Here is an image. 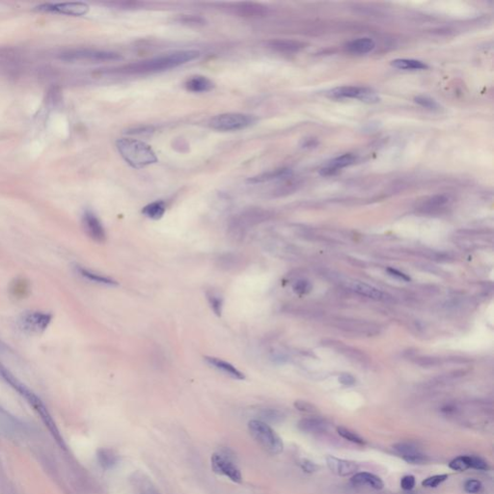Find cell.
<instances>
[{
	"instance_id": "cell-1",
	"label": "cell",
	"mask_w": 494,
	"mask_h": 494,
	"mask_svg": "<svg viewBox=\"0 0 494 494\" xmlns=\"http://www.w3.org/2000/svg\"><path fill=\"white\" fill-rule=\"evenodd\" d=\"M200 52L196 50H182L165 53L162 55L150 58L146 60L133 62L128 65H124L117 69H113V73L122 75H142L162 72L166 69H173L191 61L197 59Z\"/></svg>"
},
{
	"instance_id": "cell-2",
	"label": "cell",
	"mask_w": 494,
	"mask_h": 494,
	"mask_svg": "<svg viewBox=\"0 0 494 494\" xmlns=\"http://www.w3.org/2000/svg\"><path fill=\"white\" fill-rule=\"evenodd\" d=\"M5 382H7L12 388H14L15 390L17 391V393H19L28 402V404L34 408L35 411L39 414V416L42 419L43 424L49 429V431L51 432V434L54 437V439L56 440V442L58 443L61 447H64L65 443L63 440V437L61 436L59 430L55 424L49 409L44 406L43 401L40 399L35 394L34 392L30 390L26 384H23L20 381H18L17 378H16L13 373H8L6 375Z\"/></svg>"
},
{
	"instance_id": "cell-3",
	"label": "cell",
	"mask_w": 494,
	"mask_h": 494,
	"mask_svg": "<svg viewBox=\"0 0 494 494\" xmlns=\"http://www.w3.org/2000/svg\"><path fill=\"white\" fill-rule=\"evenodd\" d=\"M116 147L122 157L134 168H142L157 162V156L153 148L138 139H118Z\"/></svg>"
},
{
	"instance_id": "cell-4",
	"label": "cell",
	"mask_w": 494,
	"mask_h": 494,
	"mask_svg": "<svg viewBox=\"0 0 494 494\" xmlns=\"http://www.w3.org/2000/svg\"><path fill=\"white\" fill-rule=\"evenodd\" d=\"M248 431L252 438L267 453L276 456L283 452L284 444L281 437L268 423L253 419L248 422Z\"/></svg>"
},
{
	"instance_id": "cell-5",
	"label": "cell",
	"mask_w": 494,
	"mask_h": 494,
	"mask_svg": "<svg viewBox=\"0 0 494 494\" xmlns=\"http://www.w3.org/2000/svg\"><path fill=\"white\" fill-rule=\"evenodd\" d=\"M253 115L244 113H223L215 116L209 121V127L218 131H234L244 130L255 124Z\"/></svg>"
},
{
	"instance_id": "cell-6",
	"label": "cell",
	"mask_w": 494,
	"mask_h": 494,
	"mask_svg": "<svg viewBox=\"0 0 494 494\" xmlns=\"http://www.w3.org/2000/svg\"><path fill=\"white\" fill-rule=\"evenodd\" d=\"M210 463L213 471L217 475L227 478L236 484L243 483L242 471L229 452L219 451L213 454Z\"/></svg>"
},
{
	"instance_id": "cell-7",
	"label": "cell",
	"mask_w": 494,
	"mask_h": 494,
	"mask_svg": "<svg viewBox=\"0 0 494 494\" xmlns=\"http://www.w3.org/2000/svg\"><path fill=\"white\" fill-rule=\"evenodd\" d=\"M62 60L68 62L77 61H90V62H105V61L121 60L122 55L117 52H107V51H97V50H70L68 52L61 53Z\"/></svg>"
},
{
	"instance_id": "cell-8",
	"label": "cell",
	"mask_w": 494,
	"mask_h": 494,
	"mask_svg": "<svg viewBox=\"0 0 494 494\" xmlns=\"http://www.w3.org/2000/svg\"><path fill=\"white\" fill-rule=\"evenodd\" d=\"M269 218V213L262 208H252L243 211L231 222V233L234 238L242 237L249 227L259 224Z\"/></svg>"
},
{
	"instance_id": "cell-9",
	"label": "cell",
	"mask_w": 494,
	"mask_h": 494,
	"mask_svg": "<svg viewBox=\"0 0 494 494\" xmlns=\"http://www.w3.org/2000/svg\"><path fill=\"white\" fill-rule=\"evenodd\" d=\"M52 321L51 313L42 311H26L18 319V325L21 330L31 334H40L49 327Z\"/></svg>"
},
{
	"instance_id": "cell-10",
	"label": "cell",
	"mask_w": 494,
	"mask_h": 494,
	"mask_svg": "<svg viewBox=\"0 0 494 494\" xmlns=\"http://www.w3.org/2000/svg\"><path fill=\"white\" fill-rule=\"evenodd\" d=\"M330 96L337 99H356L367 104H375L380 102L378 93L368 87H337L330 91Z\"/></svg>"
},
{
	"instance_id": "cell-11",
	"label": "cell",
	"mask_w": 494,
	"mask_h": 494,
	"mask_svg": "<svg viewBox=\"0 0 494 494\" xmlns=\"http://www.w3.org/2000/svg\"><path fill=\"white\" fill-rule=\"evenodd\" d=\"M37 11L43 13H55L68 16H83L89 11V6L83 2H66V3H48L36 7Z\"/></svg>"
},
{
	"instance_id": "cell-12",
	"label": "cell",
	"mask_w": 494,
	"mask_h": 494,
	"mask_svg": "<svg viewBox=\"0 0 494 494\" xmlns=\"http://www.w3.org/2000/svg\"><path fill=\"white\" fill-rule=\"evenodd\" d=\"M82 225L87 236L95 243H104L106 241V232L100 218L95 213L87 209L82 216Z\"/></svg>"
},
{
	"instance_id": "cell-13",
	"label": "cell",
	"mask_w": 494,
	"mask_h": 494,
	"mask_svg": "<svg viewBox=\"0 0 494 494\" xmlns=\"http://www.w3.org/2000/svg\"><path fill=\"white\" fill-rule=\"evenodd\" d=\"M393 450L396 452L399 457L408 463L411 464H423L429 459L424 453L416 447L415 445L408 442H399L393 445Z\"/></svg>"
},
{
	"instance_id": "cell-14",
	"label": "cell",
	"mask_w": 494,
	"mask_h": 494,
	"mask_svg": "<svg viewBox=\"0 0 494 494\" xmlns=\"http://www.w3.org/2000/svg\"><path fill=\"white\" fill-rule=\"evenodd\" d=\"M130 483L135 494H161L152 479L141 471H134L130 477Z\"/></svg>"
},
{
	"instance_id": "cell-15",
	"label": "cell",
	"mask_w": 494,
	"mask_h": 494,
	"mask_svg": "<svg viewBox=\"0 0 494 494\" xmlns=\"http://www.w3.org/2000/svg\"><path fill=\"white\" fill-rule=\"evenodd\" d=\"M325 460H326V465L330 471L333 474L341 477H346L351 474H355L359 469V465L355 461L342 460L333 456H327Z\"/></svg>"
},
{
	"instance_id": "cell-16",
	"label": "cell",
	"mask_w": 494,
	"mask_h": 494,
	"mask_svg": "<svg viewBox=\"0 0 494 494\" xmlns=\"http://www.w3.org/2000/svg\"><path fill=\"white\" fill-rule=\"evenodd\" d=\"M204 359L209 366L214 367L219 372L225 373L226 375H228V377H230L234 380H238V381L245 380V374L243 372H241L238 368H236L234 365L227 362L223 359L217 358L215 356H205Z\"/></svg>"
},
{
	"instance_id": "cell-17",
	"label": "cell",
	"mask_w": 494,
	"mask_h": 494,
	"mask_svg": "<svg viewBox=\"0 0 494 494\" xmlns=\"http://www.w3.org/2000/svg\"><path fill=\"white\" fill-rule=\"evenodd\" d=\"M356 161V156L354 154H345L342 156H337L330 160L327 164L322 167L320 170L321 176L328 177L338 173L343 168H346L349 165H352Z\"/></svg>"
},
{
	"instance_id": "cell-18",
	"label": "cell",
	"mask_w": 494,
	"mask_h": 494,
	"mask_svg": "<svg viewBox=\"0 0 494 494\" xmlns=\"http://www.w3.org/2000/svg\"><path fill=\"white\" fill-rule=\"evenodd\" d=\"M297 427L306 434H319L325 432L330 427V423L321 417H307L301 419L297 423Z\"/></svg>"
},
{
	"instance_id": "cell-19",
	"label": "cell",
	"mask_w": 494,
	"mask_h": 494,
	"mask_svg": "<svg viewBox=\"0 0 494 494\" xmlns=\"http://www.w3.org/2000/svg\"><path fill=\"white\" fill-rule=\"evenodd\" d=\"M74 269L80 277L85 279L87 281L93 282L96 284H100V285H105V286H117L118 285V282L116 280H114L113 278L105 276V275L95 272L91 269H86L82 266L76 265L74 267Z\"/></svg>"
},
{
	"instance_id": "cell-20",
	"label": "cell",
	"mask_w": 494,
	"mask_h": 494,
	"mask_svg": "<svg viewBox=\"0 0 494 494\" xmlns=\"http://www.w3.org/2000/svg\"><path fill=\"white\" fill-rule=\"evenodd\" d=\"M347 287H348V289H350V291L355 292L356 294L363 295V296L369 297V298H372L374 300H383V299L386 298V295L383 292L380 291L379 289H377L374 287L368 285V284L360 282V281L348 282Z\"/></svg>"
},
{
	"instance_id": "cell-21",
	"label": "cell",
	"mask_w": 494,
	"mask_h": 494,
	"mask_svg": "<svg viewBox=\"0 0 494 494\" xmlns=\"http://www.w3.org/2000/svg\"><path fill=\"white\" fill-rule=\"evenodd\" d=\"M234 13L244 17H264L268 13V9L256 2H242L236 5Z\"/></svg>"
},
{
	"instance_id": "cell-22",
	"label": "cell",
	"mask_w": 494,
	"mask_h": 494,
	"mask_svg": "<svg viewBox=\"0 0 494 494\" xmlns=\"http://www.w3.org/2000/svg\"><path fill=\"white\" fill-rule=\"evenodd\" d=\"M350 483L355 486H368L375 490H381L384 486L381 478L368 472L357 473L350 479Z\"/></svg>"
},
{
	"instance_id": "cell-23",
	"label": "cell",
	"mask_w": 494,
	"mask_h": 494,
	"mask_svg": "<svg viewBox=\"0 0 494 494\" xmlns=\"http://www.w3.org/2000/svg\"><path fill=\"white\" fill-rule=\"evenodd\" d=\"M267 45L269 49L278 52L284 53H293L299 52L304 48L303 43L295 40H288V39H274L267 42Z\"/></svg>"
},
{
	"instance_id": "cell-24",
	"label": "cell",
	"mask_w": 494,
	"mask_h": 494,
	"mask_svg": "<svg viewBox=\"0 0 494 494\" xmlns=\"http://www.w3.org/2000/svg\"><path fill=\"white\" fill-rule=\"evenodd\" d=\"M185 88L192 93H205L213 90L214 82L204 76H193L185 81Z\"/></svg>"
},
{
	"instance_id": "cell-25",
	"label": "cell",
	"mask_w": 494,
	"mask_h": 494,
	"mask_svg": "<svg viewBox=\"0 0 494 494\" xmlns=\"http://www.w3.org/2000/svg\"><path fill=\"white\" fill-rule=\"evenodd\" d=\"M119 460V455L113 449L101 448L97 451V460L100 466L104 470L114 468L118 464Z\"/></svg>"
},
{
	"instance_id": "cell-26",
	"label": "cell",
	"mask_w": 494,
	"mask_h": 494,
	"mask_svg": "<svg viewBox=\"0 0 494 494\" xmlns=\"http://www.w3.org/2000/svg\"><path fill=\"white\" fill-rule=\"evenodd\" d=\"M291 170L287 168H280L271 170L268 172L259 174L257 176H254L252 178L248 179V182L250 183H263V182H270L273 180H280V179H285L289 178L291 176Z\"/></svg>"
},
{
	"instance_id": "cell-27",
	"label": "cell",
	"mask_w": 494,
	"mask_h": 494,
	"mask_svg": "<svg viewBox=\"0 0 494 494\" xmlns=\"http://www.w3.org/2000/svg\"><path fill=\"white\" fill-rule=\"evenodd\" d=\"M375 43L371 38H359L352 40L346 44V50L352 54H366L372 52Z\"/></svg>"
},
{
	"instance_id": "cell-28",
	"label": "cell",
	"mask_w": 494,
	"mask_h": 494,
	"mask_svg": "<svg viewBox=\"0 0 494 494\" xmlns=\"http://www.w3.org/2000/svg\"><path fill=\"white\" fill-rule=\"evenodd\" d=\"M165 210H166V204L164 201L158 200L146 205L142 209V214L150 219L158 220L164 216Z\"/></svg>"
},
{
	"instance_id": "cell-29",
	"label": "cell",
	"mask_w": 494,
	"mask_h": 494,
	"mask_svg": "<svg viewBox=\"0 0 494 494\" xmlns=\"http://www.w3.org/2000/svg\"><path fill=\"white\" fill-rule=\"evenodd\" d=\"M391 65L399 69H408V70H422L429 69V66L420 60L415 59H395L391 62Z\"/></svg>"
},
{
	"instance_id": "cell-30",
	"label": "cell",
	"mask_w": 494,
	"mask_h": 494,
	"mask_svg": "<svg viewBox=\"0 0 494 494\" xmlns=\"http://www.w3.org/2000/svg\"><path fill=\"white\" fill-rule=\"evenodd\" d=\"M242 257L234 253H225L217 259V266L220 269L231 270L238 268L242 263Z\"/></svg>"
},
{
	"instance_id": "cell-31",
	"label": "cell",
	"mask_w": 494,
	"mask_h": 494,
	"mask_svg": "<svg viewBox=\"0 0 494 494\" xmlns=\"http://www.w3.org/2000/svg\"><path fill=\"white\" fill-rule=\"evenodd\" d=\"M259 416L261 417L259 420L265 422V423H267V422L277 423V422H281L285 418V415L283 414V412H281L278 409H274V408H264V409H262L260 413H259Z\"/></svg>"
},
{
	"instance_id": "cell-32",
	"label": "cell",
	"mask_w": 494,
	"mask_h": 494,
	"mask_svg": "<svg viewBox=\"0 0 494 494\" xmlns=\"http://www.w3.org/2000/svg\"><path fill=\"white\" fill-rule=\"evenodd\" d=\"M206 296H207V300L209 304L210 309L214 311L217 317H220L221 314H222V309H223V300H222L221 296H219L217 293L211 292V291H208L206 293Z\"/></svg>"
},
{
	"instance_id": "cell-33",
	"label": "cell",
	"mask_w": 494,
	"mask_h": 494,
	"mask_svg": "<svg viewBox=\"0 0 494 494\" xmlns=\"http://www.w3.org/2000/svg\"><path fill=\"white\" fill-rule=\"evenodd\" d=\"M449 467L454 471L464 472L471 468V456H460L451 460Z\"/></svg>"
},
{
	"instance_id": "cell-34",
	"label": "cell",
	"mask_w": 494,
	"mask_h": 494,
	"mask_svg": "<svg viewBox=\"0 0 494 494\" xmlns=\"http://www.w3.org/2000/svg\"><path fill=\"white\" fill-rule=\"evenodd\" d=\"M337 433H338L340 436H342L344 439H346L347 441H350V442L356 443V444H359V445H364L365 440L359 435V434H356L355 432L348 430L347 428L345 427H338L337 428Z\"/></svg>"
},
{
	"instance_id": "cell-35",
	"label": "cell",
	"mask_w": 494,
	"mask_h": 494,
	"mask_svg": "<svg viewBox=\"0 0 494 494\" xmlns=\"http://www.w3.org/2000/svg\"><path fill=\"white\" fill-rule=\"evenodd\" d=\"M449 478L448 474H439V475H434L431 477H428L422 482V486L428 488H435L438 486H440L445 481H447Z\"/></svg>"
},
{
	"instance_id": "cell-36",
	"label": "cell",
	"mask_w": 494,
	"mask_h": 494,
	"mask_svg": "<svg viewBox=\"0 0 494 494\" xmlns=\"http://www.w3.org/2000/svg\"><path fill=\"white\" fill-rule=\"evenodd\" d=\"M449 201V198L445 195H435L434 197L430 198L425 203V208L428 209H434V208H440L447 204Z\"/></svg>"
},
{
	"instance_id": "cell-37",
	"label": "cell",
	"mask_w": 494,
	"mask_h": 494,
	"mask_svg": "<svg viewBox=\"0 0 494 494\" xmlns=\"http://www.w3.org/2000/svg\"><path fill=\"white\" fill-rule=\"evenodd\" d=\"M293 289H294L295 293H296L297 295H307V294H309L312 291V284L308 280L300 279V280L295 281V283L294 284V286H293Z\"/></svg>"
},
{
	"instance_id": "cell-38",
	"label": "cell",
	"mask_w": 494,
	"mask_h": 494,
	"mask_svg": "<svg viewBox=\"0 0 494 494\" xmlns=\"http://www.w3.org/2000/svg\"><path fill=\"white\" fill-rule=\"evenodd\" d=\"M414 102L419 105H421L422 107H425V108L430 109V110H438L439 109L438 104L429 97L418 96L416 98H414Z\"/></svg>"
},
{
	"instance_id": "cell-39",
	"label": "cell",
	"mask_w": 494,
	"mask_h": 494,
	"mask_svg": "<svg viewBox=\"0 0 494 494\" xmlns=\"http://www.w3.org/2000/svg\"><path fill=\"white\" fill-rule=\"evenodd\" d=\"M179 21L183 25H190V26H204L206 20L200 16L195 15H182V17L179 18Z\"/></svg>"
},
{
	"instance_id": "cell-40",
	"label": "cell",
	"mask_w": 494,
	"mask_h": 494,
	"mask_svg": "<svg viewBox=\"0 0 494 494\" xmlns=\"http://www.w3.org/2000/svg\"><path fill=\"white\" fill-rule=\"evenodd\" d=\"M295 408L304 413L308 414H316L318 412V408H316L311 403L305 402V401H296L295 403Z\"/></svg>"
},
{
	"instance_id": "cell-41",
	"label": "cell",
	"mask_w": 494,
	"mask_h": 494,
	"mask_svg": "<svg viewBox=\"0 0 494 494\" xmlns=\"http://www.w3.org/2000/svg\"><path fill=\"white\" fill-rule=\"evenodd\" d=\"M483 488V485L480 481L475 479H470L464 484V490L469 494L479 493Z\"/></svg>"
},
{
	"instance_id": "cell-42",
	"label": "cell",
	"mask_w": 494,
	"mask_h": 494,
	"mask_svg": "<svg viewBox=\"0 0 494 494\" xmlns=\"http://www.w3.org/2000/svg\"><path fill=\"white\" fill-rule=\"evenodd\" d=\"M471 468L487 471L489 470V465L486 460L477 456H471Z\"/></svg>"
},
{
	"instance_id": "cell-43",
	"label": "cell",
	"mask_w": 494,
	"mask_h": 494,
	"mask_svg": "<svg viewBox=\"0 0 494 494\" xmlns=\"http://www.w3.org/2000/svg\"><path fill=\"white\" fill-rule=\"evenodd\" d=\"M401 486L404 490H411L415 486V477L412 475H407L402 478Z\"/></svg>"
},
{
	"instance_id": "cell-44",
	"label": "cell",
	"mask_w": 494,
	"mask_h": 494,
	"mask_svg": "<svg viewBox=\"0 0 494 494\" xmlns=\"http://www.w3.org/2000/svg\"><path fill=\"white\" fill-rule=\"evenodd\" d=\"M300 467L303 470L305 473H314L318 470V465H316L313 461L309 460H301L299 463Z\"/></svg>"
},
{
	"instance_id": "cell-45",
	"label": "cell",
	"mask_w": 494,
	"mask_h": 494,
	"mask_svg": "<svg viewBox=\"0 0 494 494\" xmlns=\"http://www.w3.org/2000/svg\"><path fill=\"white\" fill-rule=\"evenodd\" d=\"M339 382L345 386H352L356 384V378L350 373H344L340 374Z\"/></svg>"
},
{
	"instance_id": "cell-46",
	"label": "cell",
	"mask_w": 494,
	"mask_h": 494,
	"mask_svg": "<svg viewBox=\"0 0 494 494\" xmlns=\"http://www.w3.org/2000/svg\"><path fill=\"white\" fill-rule=\"evenodd\" d=\"M387 272L390 274L391 276L393 277L398 278L399 280H403V281H410V277L408 276L406 273L399 271L398 269H392V268H389L387 269Z\"/></svg>"
},
{
	"instance_id": "cell-47",
	"label": "cell",
	"mask_w": 494,
	"mask_h": 494,
	"mask_svg": "<svg viewBox=\"0 0 494 494\" xmlns=\"http://www.w3.org/2000/svg\"><path fill=\"white\" fill-rule=\"evenodd\" d=\"M154 129L151 128V127H138V128H134L132 130H130L128 131V133L130 134H149L151 132H153Z\"/></svg>"
},
{
	"instance_id": "cell-48",
	"label": "cell",
	"mask_w": 494,
	"mask_h": 494,
	"mask_svg": "<svg viewBox=\"0 0 494 494\" xmlns=\"http://www.w3.org/2000/svg\"><path fill=\"white\" fill-rule=\"evenodd\" d=\"M5 348H6V346H5V345H4V344H3V343L0 341V350H3V349H5Z\"/></svg>"
}]
</instances>
